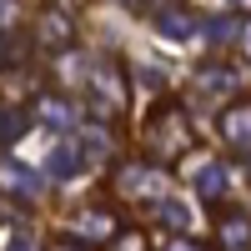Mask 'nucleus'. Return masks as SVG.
Segmentation results:
<instances>
[{"label": "nucleus", "instance_id": "4468645a", "mask_svg": "<svg viewBox=\"0 0 251 251\" xmlns=\"http://www.w3.org/2000/svg\"><path fill=\"white\" fill-rule=\"evenodd\" d=\"M80 151L100 156V151H106V136H100V131H86V136H80Z\"/></svg>", "mask_w": 251, "mask_h": 251}, {"label": "nucleus", "instance_id": "20e7f679", "mask_svg": "<svg viewBox=\"0 0 251 251\" xmlns=\"http://www.w3.org/2000/svg\"><path fill=\"white\" fill-rule=\"evenodd\" d=\"M35 116L46 121L50 131H66V126L75 121V111H71L66 100H60V96H40V100H35Z\"/></svg>", "mask_w": 251, "mask_h": 251}, {"label": "nucleus", "instance_id": "ddd939ff", "mask_svg": "<svg viewBox=\"0 0 251 251\" xmlns=\"http://www.w3.org/2000/svg\"><path fill=\"white\" fill-rule=\"evenodd\" d=\"M20 131H25V121H20L15 111H5V116H0V141H15Z\"/></svg>", "mask_w": 251, "mask_h": 251}, {"label": "nucleus", "instance_id": "f8f14e48", "mask_svg": "<svg viewBox=\"0 0 251 251\" xmlns=\"http://www.w3.org/2000/svg\"><path fill=\"white\" fill-rule=\"evenodd\" d=\"M201 86H206V91H231L236 80H231V71H221V66H211V71H201Z\"/></svg>", "mask_w": 251, "mask_h": 251}, {"label": "nucleus", "instance_id": "6e6552de", "mask_svg": "<svg viewBox=\"0 0 251 251\" xmlns=\"http://www.w3.org/2000/svg\"><path fill=\"white\" fill-rule=\"evenodd\" d=\"M0 186H10V191H25V196H35V191H40V176L20 171L15 161H5V166H0Z\"/></svg>", "mask_w": 251, "mask_h": 251}, {"label": "nucleus", "instance_id": "a211bd4d", "mask_svg": "<svg viewBox=\"0 0 251 251\" xmlns=\"http://www.w3.org/2000/svg\"><path fill=\"white\" fill-rule=\"evenodd\" d=\"M241 46H246V55H251V25H246V30H241Z\"/></svg>", "mask_w": 251, "mask_h": 251}, {"label": "nucleus", "instance_id": "0eeeda50", "mask_svg": "<svg viewBox=\"0 0 251 251\" xmlns=\"http://www.w3.org/2000/svg\"><path fill=\"white\" fill-rule=\"evenodd\" d=\"M40 35H46V46H71V20L60 10H46L40 15Z\"/></svg>", "mask_w": 251, "mask_h": 251}, {"label": "nucleus", "instance_id": "7ed1b4c3", "mask_svg": "<svg viewBox=\"0 0 251 251\" xmlns=\"http://www.w3.org/2000/svg\"><path fill=\"white\" fill-rule=\"evenodd\" d=\"M221 136L236 146V151H251V106H231L221 116Z\"/></svg>", "mask_w": 251, "mask_h": 251}, {"label": "nucleus", "instance_id": "dca6fc26", "mask_svg": "<svg viewBox=\"0 0 251 251\" xmlns=\"http://www.w3.org/2000/svg\"><path fill=\"white\" fill-rule=\"evenodd\" d=\"M116 251H146V241H141V236H136V231H126V236H121V241H116Z\"/></svg>", "mask_w": 251, "mask_h": 251}, {"label": "nucleus", "instance_id": "2eb2a0df", "mask_svg": "<svg viewBox=\"0 0 251 251\" xmlns=\"http://www.w3.org/2000/svg\"><path fill=\"white\" fill-rule=\"evenodd\" d=\"M206 35H216V40H226V35H236V20H211V25H206Z\"/></svg>", "mask_w": 251, "mask_h": 251}, {"label": "nucleus", "instance_id": "1a4fd4ad", "mask_svg": "<svg viewBox=\"0 0 251 251\" xmlns=\"http://www.w3.org/2000/svg\"><path fill=\"white\" fill-rule=\"evenodd\" d=\"M50 176H60V181H66V176H75V166H80V151H71V146H60V151H50Z\"/></svg>", "mask_w": 251, "mask_h": 251}, {"label": "nucleus", "instance_id": "9d476101", "mask_svg": "<svg viewBox=\"0 0 251 251\" xmlns=\"http://www.w3.org/2000/svg\"><path fill=\"white\" fill-rule=\"evenodd\" d=\"M75 226H80L86 236H111V226H116V221H111L106 211H86V216H80Z\"/></svg>", "mask_w": 251, "mask_h": 251}, {"label": "nucleus", "instance_id": "39448f33", "mask_svg": "<svg viewBox=\"0 0 251 251\" xmlns=\"http://www.w3.org/2000/svg\"><path fill=\"white\" fill-rule=\"evenodd\" d=\"M196 191H201L206 201H216V196L226 191V166H216V161H206V156H201V171H196Z\"/></svg>", "mask_w": 251, "mask_h": 251}, {"label": "nucleus", "instance_id": "f03ea898", "mask_svg": "<svg viewBox=\"0 0 251 251\" xmlns=\"http://www.w3.org/2000/svg\"><path fill=\"white\" fill-rule=\"evenodd\" d=\"M216 221H221V246H226V251H251V216H246V211L226 206Z\"/></svg>", "mask_w": 251, "mask_h": 251}, {"label": "nucleus", "instance_id": "f3484780", "mask_svg": "<svg viewBox=\"0 0 251 251\" xmlns=\"http://www.w3.org/2000/svg\"><path fill=\"white\" fill-rule=\"evenodd\" d=\"M161 251H196V246H186V241H171V246H161Z\"/></svg>", "mask_w": 251, "mask_h": 251}, {"label": "nucleus", "instance_id": "f257e3e1", "mask_svg": "<svg viewBox=\"0 0 251 251\" xmlns=\"http://www.w3.org/2000/svg\"><path fill=\"white\" fill-rule=\"evenodd\" d=\"M86 96H91V111H96V116H116V111L126 106V86H121L116 66H100V71L86 80Z\"/></svg>", "mask_w": 251, "mask_h": 251}, {"label": "nucleus", "instance_id": "aec40b11", "mask_svg": "<svg viewBox=\"0 0 251 251\" xmlns=\"http://www.w3.org/2000/svg\"><path fill=\"white\" fill-rule=\"evenodd\" d=\"M50 251H86V246H50Z\"/></svg>", "mask_w": 251, "mask_h": 251}, {"label": "nucleus", "instance_id": "423d86ee", "mask_svg": "<svg viewBox=\"0 0 251 251\" xmlns=\"http://www.w3.org/2000/svg\"><path fill=\"white\" fill-rule=\"evenodd\" d=\"M156 30L171 35V40H191V35H196V20L186 15V10H161V15H156Z\"/></svg>", "mask_w": 251, "mask_h": 251}, {"label": "nucleus", "instance_id": "6ab92c4d", "mask_svg": "<svg viewBox=\"0 0 251 251\" xmlns=\"http://www.w3.org/2000/svg\"><path fill=\"white\" fill-rule=\"evenodd\" d=\"M5 15H10V0H0V20H5Z\"/></svg>", "mask_w": 251, "mask_h": 251}, {"label": "nucleus", "instance_id": "9b49d317", "mask_svg": "<svg viewBox=\"0 0 251 251\" xmlns=\"http://www.w3.org/2000/svg\"><path fill=\"white\" fill-rule=\"evenodd\" d=\"M161 221H166V226H176V231H181V226H191V211H186L181 201H161Z\"/></svg>", "mask_w": 251, "mask_h": 251}]
</instances>
